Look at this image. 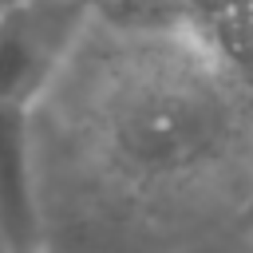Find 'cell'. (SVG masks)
<instances>
[{
    "label": "cell",
    "mask_w": 253,
    "mask_h": 253,
    "mask_svg": "<svg viewBox=\"0 0 253 253\" xmlns=\"http://www.w3.org/2000/svg\"><path fill=\"white\" fill-rule=\"evenodd\" d=\"M87 0H12L0 8V107H28L83 24Z\"/></svg>",
    "instance_id": "cell-1"
},
{
    "label": "cell",
    "mask_w": 253,
    "mask_h": 253,
    "mask_svg": "<svg viewBox=\"0 0 253 253\" xmlns=\"http://www.w3.org/2000/svg\"><path fill=\"white\" fill-rule=\"evenodd\" d=\"M0 233L12 253H28L40 233L28 107H0Z\"/></svg>",
    "instance_id": "cell-2"
},
{
    "label": "cell",
    "mask_w": 253,
    "mask_h": 253,
    "mask_svg": "<svg viewBox=\"0 0 253 253\" xmlns=\"http://www.w3.org/2000/svg\"><path fill=\"white\" fill-rule=\"evenodd\" d=\"M0 253H12V249H8V241H4V233H0Z\"/></svg>",
    "instance_id": "cell-3"
},
{
    "label": "cell",
    "mask_w": 253,
    "mask_h": 253,
    "mask_svg": "<svg viewBox=\"0 0 253 253\" xmlns=\"http://www.w3.org/2000/svg\"><path fill=\"white\" fill-rule=\"evenodd\" d=\"M4 4H12V0H0V8H4Z\"/></svg>",
    "instance_id": "cell-4"
}]
</instances>
